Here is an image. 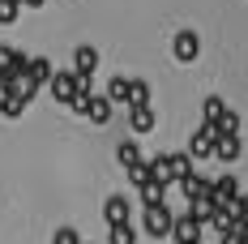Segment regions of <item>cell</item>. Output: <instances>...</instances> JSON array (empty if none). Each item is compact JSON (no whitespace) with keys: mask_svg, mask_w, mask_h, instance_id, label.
<instances>
[{"mask_svg":"<svg viewBox=\"0 0 248 244\" xmlns=\"http://www.w3.org/2000/svg\"><path fill=\"white\" fill-rule=\"evenodd\" d=\"M240 133H227V137H218V142H214V159H218V163H235V159H240Z\"/></svg>","mask_w":248,"mask_h":244,"instance_id":"30bf717a","label":"cell"},{"mask_svg":"<svg viewBox=\"0 0 248 244\" xmlns=\"http://www.w3.org/2000/svg\"><path fill=\"white\" fill-rule=\"evenodd\" d=\"M167 176H171V184H180L184 176H193V159L188 154H167Z\"/></svg>","mask_w":248,"mask_h":244,"instance_id":"5bb4252c","label":"cell"},{"mask_svg":"<svg viewBox=\"0 0 248 244\" xmlns=\"http://www.w3.org/2000/svg\"><path fill=\"white\" fill-rule=\"evenodd\" d=\"M167 189H171V184H163V180H146V184H141V201H146V206H158Z\"/></svg>","mask_w":248,"mask_h":244,"instance_id":"e0dca14e","label":"cell"},{"mask_svg":"<svg viewBox=\"0 0 248 244\" xmlns=\"http://www.w3.org/2000/svg\"><path fill=\"white\" fill-rule=\"evenodd\" d=\"M26 51L17 48H9V43H0V81H13V77H22L26 73Z\"/></svg>","mask_w":248,"mask_h":244,"instance_id":"3957f363","label":"cell"},{"mask_svg":"<svg viewBox=\"0 0 248 244\" xmlns=\"http://www.w3.org/2000/svg\"><path fill=\"white\" fill-rule=\"evenodd\" d=\"M103 219H107V227L128 223V197H124V193H111L107 201H103Z\"/></svg>","mask_w":248,"mask_h":244,"instance_id":"ba28073f","label":"cell"},{"mask_svg":"<svg viewBox=\"0 0 248 244\" xmlns=\"http://www.w3.org/2000/svg\"><path fill=\"white\" fill-rule=\"evenodd\" d=\"M51 95H56V103H73L77 95H90V77H77L73 69H64V73H51Z\"/></svg>","mask_w":248,"mask_h":244,"instance_id":"6da1fadb","label":"cell"},{"mask_svg":"<svg viewBox=\"0 0 248 244\" xmlns=\"http://www.w3.org/2000/svg\"><path fill=\"white\" fill-rule=\"evenodd\" d=\"M180 189H184V193H188V201H193V197H210L214 180H205V176H197V171H193V176H184V180H180Z\"/></svg>","mask_w":248,"mask_h":244,"instance_id":"7c38bea8","label":"cell"},{"mask_svg":"<svg viewBox=\"0 0 248 244\" xmlns=\"http://www.w3.org/2000/svg\"><path fill=\"white\" fill-rule=\"evenodd\" d=\"M22 112H26V103H22L17 95H0V116H9V120H17Z\"/></svg>","mask_w":248,"mask_h":244,"instance_id":"ffe728a7","label":"cell"},{"mask_svg":"<svg viewBox=\"0 0 248 244\" xmlns=\"http://www.w3.org/2000/svg\"><path fill=\"white\" fill-rule=\"evenodd\" d=\"M240 223H248V193L240 197Z\"/></svg>","mask_w":248,"mask_h":244,"instance_id":"d4e9b609","label":"cell"},{"mask_svg":"<svg viewBox=\"0 0 248 244\" xmlns=\"http://www.w3.org/2000/svg\"><path fill=\"white\" fill-rule=\"evenodd\" d=\"M128 107H150V81L128 77Z\"/></svg>","mask_w":248,"mask_h":244,"instance_id":"9a60e30c","label":"cell"},{"mask_svg":"<svg viewBox=\"0 0 248 244\" xmlns=\"http://www.w3.org/2000/svg\"><path fill=\"white\" fill-rule=\"evenodd\" d=\"M107 240L111 244H137V231H133V223H116V227H107Z\"/></svg>","mask_w":248,"mask_h":244,"instance_id":"ac0fdd59","label":"cell"},{"mask_svg":"<svg viewBox=\"0 0 248 244\" xmlns=\"http://www.w3.org/2000/svg\"><path fill=\"white\" fill-rule=\"evenodd\" d=\"M116 159H120V167L141 163V150H137V142H120V146H116Z\"/></svg>","mask_w":248,"mask_h":244,"instance_id":"d6986e66","label":"cell"},{"mask_svg":"<svg viewBox=\"0 0 248 244\" xmlns=\"http://www.w3.org/2000/svg\"><path fill=\"white\" fill-rule=\"evenodd\" d=\"M17 13H22L17 0H0V26H13V22H17Z\"/></svg>","mask_w":248,"mask_h":244,"instance_id":"44dd1931","label":"cell"},{"mask_svg":"<svg viewBox=\"0 0 248 244\" xmlns=\"http://www.w3.org/2000/svg\"><path fill=\"white\" fill-rule=\"evenodd\" d=\"M51 244H81V236H77L73 227H60V231H56V240Z\"/></svg>","mask_w":248,"mask_h":244,"instance_id":"cb8c5ba5","label":"cell"},{"mask_svg":"<svg viewBox=\"0 0 248 244\" xmlns=\"http://www.w3.org/2000/svg\"><path fill=\"white\" fill-rule=\"evenodd\" d=\"M51 73H56V69H51V60H43V56H30V60H26V77H30L34 86H47Z\"/></svg>","mask_w":248,"mask_h":244,"instance_id":"8fae6325","label":"cell"},{"mask_svg":"<svg viewBox=\"0 0 248 244\" xmlns=\"http://www.w3.org/2000/svg\"><path fill=\"white\" fill-rule=\"evenodd\" d=\"M223 244H235V236H227V240H223Z\"/></svg>","mask_w":248,"mask_h":244,"instance_id":"4316f807","label":"cell"},{"mask_svg":"<svg viewBox=\"0 0 248 244\" xmlns=\"http://www.w3.org/2000/svg\"><path fill=\"white\" fill-rule=\"evenodd\" d=\"M171 236H175V244H201V223L193 214H180L171 223Z\"/></svg>","mask_w":248,"mask_h":244,"instance_id":"5b68a950","label":"cell"},{"mask_svg":"<svg viewBox=\"0 0 248 244\" xmlns=\"http://www.w3.org/2000/svg\"><path fill=\"white\" fill-rule=\"evenodd\" d=\"M124 171H128V180H133V189H141V184L150 180V167H146V159H141V163H133V167H124Z\"/></svg>","mask_w":248,"mask_h":244,"instance_id":"7402d4cb","label":"cell"},{"mask_svg":"<svg viewBox=\"0 0 248 244\" xmlns=\"http://www.w3.org/2000/svg\"><path fill=\"white\" fill-rule=\"evenodd\" d=\"M128 129L133 133H150L154 129V107H128Z\"/></svg>","mask_w":248,"mask_h":244,"instance_id":"4fadbf2b","label":"cell"},{"mask_svg":"<svg viewBox=\"0 0 248 244\" xmlns=\"http://www.w3.org/2000/svg\"><path fill=\"white\" fill-rule=\"evenodd\" d=\"M210 197H214L218 206H227V201H235V197H240V180H235L231 171H227V176H218V180H214V189H210Z\"/></svg>","mask_w":248,"mask_h":244,"instance_id":"9c48e42d","label":"cell"},{"mask_svg":"<svg viewBox=\"0 0 248 244\" xmlns=\"http://www.w3.org/2000/svg\"><path fill=\"white\" fill-rule=\"evenodd\" d=\"M107 103H111V107H116V103H124V107H128V77H111V81H107Z\"/></svg>","mask_w":248,"mask_h":244,"instance_id":"2e32d148","label":"cell"},{"mask_svg":"<svg viewBox=\"0 0 248 244\" xmlns=\"http://www.w3.org/2000/svg\"><path fill=\"white\" fill-rule=\"evenodd\" d=\"M17 4H26V9H43L47 0H17Z\"/></svg>","mask_w":248,"mask_h":244,"instance_id":"484cf974","label":"cell"},{"mask_svg":"<svg viewBox=\"0 0 248 244\" xmlns=\"http://www.w3.org/2000/svg\"><path fill=\"white\" fill-rule=\"evenodd\" d=\"M171 56L180 60V65H193L201 56V39H197V30H180L171 39Z\"/></svg>","mask_w":248,"mask_h":244,"instance_id":"277c9868","label":"cell"},{"mask_svg":"<svg viewBox=\"0 0 248 244\" xmlns=\"http://www.w3.org/2000/svg\"><path fill=\"white\" fill-rule=\"evenodd\" d=\"M223 112H227V103H223V98H205V120H218Z\"/></svg>","mask_w":248,"mask_h":244,"instance_id":"603a6c76","label":"cell"},{"mask_svg":"<svg viewBox=\"0 0 248 244\" xmlns=\"http://www.w3.org/2000/svg\"><path fill=\"white\" fill-rule=\"evenodd\" d=\"M0 95H4V81H0Z\"/></svg>","mask_w":248,"mask_h":244,"instance_id":"83f0119b","label":"cell"},{"mask_svg":"<svg viewBox=\"0 0 248 244\" xmlns=\"http://www.w3.org/2000/svg\"><path fill=\"white\" fill-rule=\"evenodd\" d=\"M171 223H175V214L167 210V201H158V206H146V236H171Z\"/></svg>","mask_w":248,"mask_h":244,"instance_id":"7a4b0ae2","label":"cell"},{"mask_svg":"<svg viewBox=\"0 0 248 244\" xmlns=\"http://www.w3.org/2000/svg\"><path fill=\"white\" fill-rule=\"evenodd\" d=\"M214 129L210 124H201L197 133H193V146H188V159H214Z\"/></svg>","mask_w":248,"mask_h":244,"instance_id":"8992f818","label":"cell"},{"mask_svg":"<svg viewBox=\"0 0 248 244\" xmlns=\"http://www.w3.org/2000/svg\"><path fill=\"white\" fill-rule=\"evenodd\" d=\"M94 69H99V51L90 48V43H81L73 51V73L77 77H94Z\"/></svg>","mask_w":248,"mask_h":244,"instance_id":"52a82bcc","label":"cell"}]
</instances>
